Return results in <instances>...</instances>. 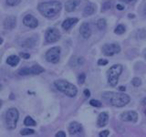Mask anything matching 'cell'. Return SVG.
Listing matches in <instances>:
<instances>
[{
	"instance_id": "cell-1",
	"label": "cell",
	"mask_w": 146,
	"mask_h": 137,
	"mask_svg": "<svg viewBox=\"0 0 146 137\" xmlns=\"http://www.w3.org/2000/svg\"><path fill=\"white\" fill-rule=\"evenodd\" d=\"M102 98L105 102L115 107H123L129 103L131 100L129 95L121 92H112V91L103 92Z\"/></svg>"
},
{
	"instance_id": "cell-2",
	"label": "cell",
	"mask_w": 146,
	"mask_h": 137,
	"mask_svg": "<svg viewBox=\"0 0 146 137\" xmlns=\"http://www.w3.org/2000/svg\"><path fill=\"white\" fill-rule=\"evenodd\" d=\"M62 5L58 1H48L40 3L38 6V11L41 15L47 18H53L61 11Z\"/></svg>"
},
{
	"instance_id": "cell-3",
	"label": "cell",
	"mask_w": 146,
	"mask_h": 137,
	"mask_svg": "<svg viewBox=\"0 0 146 137\" xmlns=\"http://www.w3.org/2000/svg\"><path fill=\"white\" fill-rule=\"evenodd\" d=\"M55 86L56 88L63 92L65 95L68 96V97H75L78 93V89L75 85H73L72 83H70L67 80H58L55 81Z\"/></svg>"
},
{
	"instance_id": "cell-4",
	"label": "cell",
	"mask_w": 146,
	"mask_h": 137,
	"mask_svg": "<svg viewBox=\"0 0 146 137\" xmlns=\"http://www.w3.org/2000/svg\"><path fill=\"white\" fill-rule=\"evenodd\" d=\"M123 68L120 64H115V65L111 66L107 71V76H108V81L109 84L111 87H115L118 83V80L120 78L121 72H122Z\"/></svg>"
},
{
	"instance_id": "cell-5",
	"label": "cell",
	"mask_w": 146,
	"mask_h": 137,
	"mask_svg": "<svg viewBox=\"0 0 146 137\" xmlns=\"http://www.w3.org/2000/svg\"><path fill=\"white\" fill-rule=\"evenodd\" d=\"M18 118H19V113L16 108H10L7 110L6 114V122L8 129H15L17 127Z\"/></svg>"
},
{
	"instance_id": "cell-6",
	"label": "cell",
	"mask_w": 146,
	"mask_h": 137,
	"mask_svg": "<svg viewBox=\"0 0 146 137\" xmlns=\"http://www.w3.org/2000/svg\"><path fill=\"white\" fill-rule=\"evenodd\" d=\"M59 57H60V48L54 47L48 49L46 53V59L50 63H58L59 61Z\"/></svg>"
},
{
	"instance_id": "cell-7",
	"label": "cell",
	"mask_w": 146,
	"mask_h": 137,
	"mask_svg": "<svg viewBox=\"0 0 146 137\" xmlns=\"http://www.w3.org/2000/svg\"><path fill=\"white\" fill-rule=\"evenodd\" d=\"M44 71H45V70L41 66L34 65L30 68H22L21 70H19V71H18V74L21 75V76H24V75H38Z\"/></svg>"
},
{
	"instance_id": "cell-8",
	"label": "cell",
	"mask_w": 146,
	"mask_h": 137,
	"mask_svg": "<svg viewBox=\"0 0 146 137\" xmlns=\"http://www.w3.org/2000/svg\"><path fill=\"white\" fill-rule=\"evenodd\" d=\"M102 53L105 56H113L121 51V47L116 43L106 44L102 47Z\"/></svg>"
},
{
	"instance_id": "cell-9",
	"label": "cell",
	"mask_w": 146,
	"mask_h": 137,
	"mask_svg": "<svg viewBox=\"0 0 146 137\" xmlns=\"http://www.w3.org/2000/svg\"><path fill=\"white\" fill-rule=\"evenodd\" d=\"M45 37H46V41L48 43H54L60 39V32L58 31V29L51 27V29H48L47 30Z\"/></svg>"
},
{
	"instance_id": "cell-10",
	"label": "cell",
	"mask_w": 146,
	"mask_h": 137,
	"mask_svg": "<svg viewBox=\"0 0 146 137\" xmlns=\"http://www.w3.org/2000/svg\"><path fill=\"white\" fill-rule=\"evenodd\" d=\"M121 119L123 122H136L138 120V113L134 111L124 112L121 114Z\"/></svg>"
},
{
	"instance_id": "cell-11",
	"label": "cell",
	"mask_w": 146,
	"mask_h": 137,
	"mask_svg": "<svg viewBox=\"0 0 146 137\" xmlns=\"http://www.w3.org/2000/svg\"><path fill=\"white\" fill-rule=\"evenodd\" d=\"M82 131H83V128H82L81 124L77 122H70V124L68 125V132H70V134L71 135L80 134Z\"/></svg>"
},
{
	"instance_id": "cell-12",
	"label": "cell",
	"mask_w": 146,
	"mask_h": 137,
	"mask_svg": "<svg viewBox=\"0 0 146 137\" xmlns=\"http://www.w3.org/2000/svg\"><path fill=\"white\" fill-rule=\"evenodd\" d=\"M23 23H24L25 26L30 27V29H35V27L38 26V19L31 15H27L23 19Z\"/></svg>"
},
{
	"instance_id": "cell-13",
	"label": "cell",
	"mask_w": 146,
	"mask_h": 137,
	"mask_svg": "<svg viewBox=\"0 0 146 137\" xmlns=\"http://www.w3.org/2000/svg\"><path fill=\"white\" fill-rule=\"evenodd\" d=\"M16 24H17V17L14 16H9L4 21V27L6 29L10 30L16 27Z\"/></svg>"
},
{
	"instance_id": "cell-14",
	"label": "cell",
	"mask_w": 146,
	"mask_h": 137,
	"mask_svg": "<svg viewBox=\"0 0 146 137\" xmlns=\"http://www.w3.org/2000/svg\"><path fill=\"white\" fill-rule=\"evenodd\" d=\"M80 33L82 36V38L84 39H89L90 35H91V31H90V27L89 23H83L80 27Z\"/></svg>"
},
{
	"instance_id": "cell-15",
	"label": "cell",
	"mask_w": 146,
	"mask_h": 137,
	"mask_svg": "<svg viewBox=\"0 0 146 137\" xmlns=\"http://www.w3.org/2000/svg\"><path fill=\"white\" fill-rule=\"evenodd\" d=\"M80 3V0H68L65 4V9L67 12H72L74 11L76 7L79 6Z\"/></svg>"
},
{
	"instance_id": "cell-16",
	"label": "cell",
	"mask_w": 146,
	"mask_h": 137,
	"mask_svg": "<svg viewBox=\"0 0 146 137\" xmlns=\"http://www.w3.org/2000/svg\"><path fill=\"white\" fill-rule=\"evenodd\" d=\"M108 122H109V115H108V113L105 112L100 113V115L98 117L97 124L100 127H104V126H106Z\"/></svg>"
},
{
	"instance_id": "cell-17",
	"label": "cell",
	"mask_w": 146,
	"mask_h": 137,
	"mask_svg": "<svg viewBox=\"0 0 146 137\" xmlns=\"http://www.w3.org/2000/svg\"><path fill=\"white\" fill-rule=\"evenodd\" d=\"M79 19L78 18H75V17H71V18H67V19L62 23V27L65 30H68L74 26L76 23H78Z\"/></svg>"
},
{
	"instance_id": "cell-18",
	"label": "cell",
	"mask_w": 146,
	"mask_h": 137,
	"mask_svg": "<svg viewBox=\"0 0 146 137\" xmlns=\"http://www.w3.org/2000/svg\"><path fill=\"white\" fill-rule=\"evenodd\" d=\"M96 11V6L92 3H90L87 5V7L84 8V11H83V15L85 17H89L90 15L94 14Z\"/></svg>"
},
{
	"instance_id": "cell-19",
	"label": "cell",
	"mask_w": 146,
	"mask_h": 137,
	"mask_svg": "<svg viewBox=\"0 0 146 137\" xmlns=\"http://www.w3.org/2000/svg\"><path fill=\"white\" fill-rule=\"evenodd\" d=\"M84 63V59L81 58V57H72V59H70V66L71 67H79L80 65H82V64Z\"/></svg>"
},
{
	"instance_id": "cell-20",
	"label": "cell",
	"mask_w": 146,
	"mask_h": 137,
	"mask_svg": "<svg viewBox=\"0 0 146 137\" xmlns=\"http://www.w3.org/2000/svg\"><path fill=\"white\" fill-rule=\"evenodd\" d=\"M7 63L8 65H10L12 67L17 66L18 63H19V58L16 55H12V56H9L7 59Z\"/></svg>"
},
{
	"instance_id": "cell-21",
	"label": "cell",
	"mask_w": 146,
	"mask_h": 137,
	"mask_svg": "<svg viewBox=\"0 0 146 137\" xmlns=\"http://www.w3.org/2000/svg\"><path fill=\"white\" fill-rule=\"evenodd\" d=\"M36 39H34V38H29L27 39H26L24 42L22 43V47H24V48H33L34 46L36 45Z\"/></svg>"
},
{
	"instance_id": "cell-22",
	"label": "cell",
	"mask_w": 146,
	"mask_h": 137,
	"mask_svg": "<svg viewBox=\"0 0 146 137\" xmlns=\"http://www.w3.org/2000/svg\"><path fill=\"white\" fill-rule=\"evenodd\" d=\"M106 26H107V23H106V20L104 19V18H100L97 21V27L100 30H103L106 29Z\"/></svg>"
},
{
	"instance_id": "cell-23",
	"label": "cell",
	"mask_w": 146,
	"mask_h": 137,
	"mask_svg": "<svg viewBox=\"0 0 146 137\" xmlns=\"http://www.w3.org/2000/svg\"><path fill=\"white\" fill-rule=\"evenodd\" d=\"M125 30H126L125 27L123 25H121V24H120V25H118L116 27V29H115V30H114V32H115V34H117V35H122L125 32Z\"/></svg>"
},
{
	"instance_id": "cell-24",
	"label": "cell",
	"mask_w": 146,
	"mask_h": 137,
	"mask_svg": "<svg viewBox=\"0 0 146 137\" xmlns=\"http://www.w3.org/2000/svg\"><path fill=\"white\" fill-rule=\"evenodd\" d=\"M24 123L27 126H35L36 125V122L30 116L26 117V119L24 120Z\"/></svg>"
},
{
	"instance_id": "cell-25",
	"label": "cell",
	"mask_w": 146,
	"mask_h": 137,
	"mask_svg": "<svg viewBox=\"0 0 146 137\" xmlns=\"http://www.w3.org/2000/svg\"><path fill=\"white\" fill-rule=\"evenodd\" d=\"M35 132L34 130H31V129H22L20 131V134L21 135H30V134H33Z\"/></svg>"
},
{
	"instance_id": "cell-26",
	"label": "cell",
	"mask_w": 146,
	"mask_h": 137,
	"mask_svg": "<svg viewBox=\"0 0 146 137\" xmlns=\"http://www.w3.org/2000/svg\"><path fill=\"white\" fill-rule=\"evenodd\" d=\"M131 84L133 85L134 87H139L141 84V80L140 78H137L136 77V78H134V79L131 80Z\"/></svg>"
},
{
	"instance_id": "cell-27",
	"label": "cell",
	"mask_w": 146,
	"mask_h": 137,
	"mask_svg": "<svg viewBox=\"0 0 146 137\" xmlns=\"http://www.w3.org/2000/svg\"><path fill=\"white\" fill-rule=\"evenodd\" d=\"M90 104L94 107H102V102L98 100H90Z\"/></svg>"
},
{
	"instance_id": "cell-28",
	"label": "cell",
	"mask_w": 146,
	"mask_h": 137,
	"mask_svg": "<svg viewBox=\"0 0 146 137\" xmlns=\"http://www.w3.org/2000/svg\"><path fill=\"white\" fill-rule=\"evenodd\" d=\"M21 0H7V4L10 7H15L20 3Z\"/></svg>"
},
{
	"instance_id": "cell-29",
	"label": "cell",
	"mask_w": 146,
	"mask_h": 137,
	"mask_svg": "<svg viewBox=\"0 0 146 137\" xmlns=\"http://www.w3.org/2000/svg\"><path fill=\"white\" fill-rule=\"evenodd\" d=\"M110 8H111V2H110V1L104 2L103 5H102V12L108 10V9H110Z\"/></svg>"
},
{
	"instance_id": "cell-30",
	"label": "cell",
	"mask_w": 146,
	"mask_h": 137,
	"mask_svg": "<svg viewBox=\"0 0 146 137\" xmlns=\"http://www.w3.org/2000/svg\"><path fill=\"white\" fill-rule=\"evenodd\" d=\"M85 80H86V75L84 74V73H81V74H80L79 78H78V80H79V83L80 85L84 83Z\"/></svg>"
},
{
	"instance_id": "cell-31",
	"label": "cell",
	"mask_w": 146,
	"mask_h": 137,
	"mask_svg": "<svg viewBox=\"0 0 146 137\" xmlns=\"http://www.w3.org/2000/svg\"><path fill=\"white\" fill-rule=\"evenodd\" d=\"M98 64L100 66H104V65H107L108 64V61L107 59H100L98 61Z\"/></svg>"
},
{
	"instance_id": "cell-32",
	"label": "cell",
	"mask_w": 146,
	"mask_h": 137,
	"mask_svg": "<svg viewBox=\"0 0 146 137\" xmlns=\"http://www.w3.org/2000/svg\"><path fill=\"white\" fill-rule=\"evenodd\" d=\"M109 134H110V132H109L108 130H105V131L100 132L99 135H100V137H107V136L109 135Z\"/></svg>"
},
{
	"instance_id": "cell-33",
	"label": "cell",
	"mask_w": 146,
	"mask_h": 137,
	"mask_svg": "<svg viewBox=\"0 0 146 137\" xmlns=\"http://www.w3.org/2000/svg\"><path fill=\"white\" fill-rule=\"evenodd\" d=\"M56 137H66V134L63 131H60L56 134Z\"/></svg>"
},
{
	"instance_id": "cell-34",
	"label": "cell",
	"mask_w": 146,
	"mask_h": 137,
	"mask_svg": "<svg viewBox=\"0 0 146 137\" xmlns=\"http://www.w3.org/2000/svg\"><path fill=\"white\" fill-rule=\"evenodd\" d=\"M20 56H21L22 58H24V59H29L30 55H29V54H27V53H23V52H21V53H20Z\"/></svg>"
},
{
	"instance_id": "cell-35",
	"label": "cell",
	"mask_w": 146,
	"mask_h": 137,
	"mask_svg": "<svg viewBox=\"0 0 146 137\" xmlns=\"http://www.w3.org/2000/svg\"><path fill=\"white\" fill-rule=\"evenodd\" d=\"M83 93H84V95L86 96L87 98H89L90 96V90L88 89H85L84 91H83Z\"/></svg>"
},
{
	"instance_id": "cell-36",
	"label": "cell",
	"mask_w": 146,
	"mask_h": 137,
	"mask_svg": "<svg viewBox=\"0 0 146 137\" xmlns=\"http://www.w3.org/2000/svg\"><path fill=\"white\" fill-rule=\"evenodd\" d=\"M116 7H117L118 10H123V9H124V7H123L122 5H121V4H118L116 6Z\"/></svg>"
},
{
	"instance_id": "cell-37",
	"label": "cell",
	"mask_w": 146,
	"mask_h": 137,
	"mask_svg": "<svg viewBox=\"0 0 146 137\" xmlns=\"http://www.w3.org/2000/svg\"><path fill=\"white\" fill-rule=\"evenodd\" d=\"M121 1H122L123 3H127V4H129V3H132V2L136 1V0H121Z\"/></svg>"
},
{
	"instance_id": "cell-38",
	"label": "cell",
	"mask_w": 146,
	"mask_h": 137,
	"mask_svg": "<svg viewBox=\"0 0 146 137\" xmlns=\"http://www.w3.org/2000/svg\"><path fill=\"white\" fill-rule=\"evenodd\" d=\"M125 87L124 86H121V87H119V90L120 91H125Z\"/></svg>"
},
{
	"instance_id": "cell-39",
	"label": "cell",
	"mask_w": 146,
	"mask_h": 137,
	"mask_svg": "<svg viewBox=\"0 0 146 137\" xmlns=\"http://www.w3.org/2000/svg\"><path fill=\"white\" fill-rule=\"evenodd\" d=\"M141 102H143V104H145L146 105V98H144L143 100H141Z\"/></svg>"
},
{
	"instance_id": "cell-40",
	"label": "cell",
	"mask_w": 146,
	"mask_h": 137,
	"mask_svg": "<svg viewBox=\"0 0 146 137\" xmlns=\"http://www.w3.org/2000/svg\"><path fill=\"white\" fill-rule=\"evenodd\" d=\"M144 14L146 15V4H145V6H144Z\"/></svg>"
},
{
	"instance_id": "cell-41",
	"label": "cell",
	"mask_w": 146,
	"mask_h": 137,
	"mask_svg": "<svg viewBox=\"0 0 146 137\" xmlns=\"http://www.w3.org/2000/svg\"><path fill=\"white\" fill-rule=\"evenodd\" d=\"M3 43V39H2V38H0V44H2Z\"/></svg>"
},
{
	"instance_id": "cell-42",
	"label": "cell",
	"mask_w": 146,
	"mask_h": 137,
	"mask_svg": "<svg viewBox=\"0 0 146 137\" xmlns=\"http://www.w3.org/2000/svg\"><path fill=\"white\" fill-rule=\"evenodd\" d=\"M1 106H2V100H0V108H1Z\"/></svg>"
},
{
	"instance_id": "cell-43",
	"label": "cell",
	"mask_w": 146,
	"mask_h": 137,
	"mask_svg": "<svg viewBox=\"0 0 146 137\" xmlns=\"http://www.w3.org/2000/svg\"><path fill=\"white\" fill-rule=\"evenodd\" d=\"M145 114H146V109H145Z\"/></svg>"
},
{
	"instance_id": "cell-44",
	"label": "cell",
	"mask_w": 146,
	"mask_h": 137,
	"mask_svg": "<svg viewBox=\"0 0 146 137\" xmlns=\"http://www.w3.org/2000/svg\"><path fill=\"white\" fill-rule=\"evenodd\" d=\"M145 59H146V53H145Z\"/></svg>"
}]
</instances>
